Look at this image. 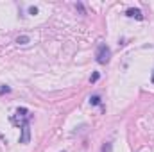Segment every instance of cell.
Masks as SVG:
<instances>
[{
	"label": "cell",
	"instance_id": "cell-1",
	"mask_svg": "<svg viewBox=\"0 0 154 152\" xmlns=\"http://www.w3.org/2000/svg\"><path fill=\"white\" fill-rule=\"evenodd\" d=\"M31 118H32V114L29 109H25V108H18L14 114L11 116V122L16 125V127H23V125H29V122H31Z\"/></svg>",
	"mask_w": 154,
	"mask_h": 152
},
{
	"label": "cell",
	"instance_id": "cell-2",
	"mask_svg": "<svg viewBox=\"0 0 154 152\" xmlns=\"http://www.w3.org/2000/svg\"><path fill=\"white\" fill-rule=\"evenodd\" d=\"M95 57H97V63H99V65H106V63H109V59H111V48H109L106 43H100V45L97 47Z\"/></svg>",
	"mask_w": 154,
	"mask_h": 152
},
{
	"label": "cell",
	"instance_id": "cell-3",
	"mask_svg": "<svg viewBox=\"0 0 154 152\" xmlns=\"http://www.w3.org/2000/svg\"><path fill=\"white\" fill-rule=\"evenodd\" d=\"M31 141V127L23 125L22 127V134H20V143H29Z\"/></svg>",
	"mask_w": 154,
	"mask_h": 152
},
{
	"label": "cell",
	"instance_id": "cell-4",
	"mask_svg": "<svg viewBox=\"0 0 154 152\" xmlns=\"http://www.w3.org/2000/svg\"><path fill=\"white\" fill-rule=\"evenodd\" d=\"M125 14H127L129 18H136V20H143V14H142V11H140V9H136V7H129V9L125 11Z\"/></svg>",
	"mask_w": 154,
	"mask_h": 152
},
{
	"label": "cell",
	"instance_id": "cell-5",
	"mask_svg": "<svg viewBox=\"0 0 154 152\" xmlns=\"http://www.w3.org/2000/svg\"><path fill=\"white\" fill-rule=\"evenodd\" d=\"M29 41H31V38H29V36H25V34H22V36H18V38H16V43H18V45H27Z\"/></svg>",
	"mask_w": 154,
	"mask_h": 152
},
{
	"label": "cell",
	"instance_id": "cell-6",
	"mask_svg": "<svg viewBox=\"0 0 154 152\" xmlns=\"http://www.w3.org/2000/svg\"><path fill=\"white\" fill-rule=\"evenodd\" d=\"M90 104L91 106H99L100 104V95H91L90 97Z\"/></svg>",
	"mask_w": 154,
	"mask_h": 152
},
{
	"label": "cell",
	"instance_id": "cell-7",
	"mask_svg": "<svg viewBox=\"0 0 154 152\" xmlns=\"http://www.w3.org/2000/svg\"><path fill=\"white\" fill-rule=\"evenodd\" d=\"M38 7H36V5H31V7H29V14H38Z\"/></svg>",
	"mask_w": 154,
	"mask_h": 152
},
{
	"label": "cell",
	"instance_id": "cell-8",
	"mask_svg": "<svg viewBox=\"0 0 154 152\" xmlns=\"http://www.w3.org/2000/svg\"><path fill=\"white\" fill-rule=\"evenodd\" d=\"M99 77H100V75H99V74H97V72H95V74H93V75L90 77V82H91V84H93V82H97V81H99Z\"/></svg>",
	"mask_w": 154,
	"mask_h": 152
},
{
	"label": "cell",
	"instance_id": "cell-9",
	"mask_svg": "<svg viewBox=\"0 0 154 152\" xmlns=\"http://www.w3.org/2000/svg\"><path fill=\"white\" fill-rule=\"evenodd\" d=\"M75 7L79 9V11H81V13H82V14L86 13V11H84V5H82V4H75Z\"/></svg>",
	"mask_w": 154,
	"mask_h": 152
},
{
	"label": "cell",
	"instance_id": "cell-10",
	"mask_svg": "<svg viewBox=\"0 0 154 152\" xmlns=\"http://www.w3.org/2000/svg\"><path fill=\"white\" fill-rule=\"evenodd\" d=\"M7 91H11V90H9L7 86H4V88H0V95H2V93H7Z\"/></svg>",
	"mask_w": 154,
	"mask_h": 152
},
{
	"label": "cell",
	"instance_id": "cell-11",
	"mask_svg": "<svg viewBox=\"0 0 154 152\" xmlns=\"http://www.w3.org/2000/svg\"><path fill=\"white\" fill-rule=\"evenodd\" d=\"M151 82L154 84V72H152V75H151Z\"/></svg>",
	"mask_w": 154,
	"mask_h": 152
}]
</instances>
